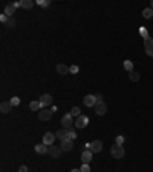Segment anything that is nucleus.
Returning <instances> with one entry per match:
<instances>
[{"mask_svg": "<svg viewBox=\"0 0 153 172\" xmlns=\"http://www.w3.org/2000/svg\"><path fill=\"white\" fill-rule=\"evenodd\" d=\"M110 154L113 158H123L124 157V148L121 145H113L110 148Z\"/></svg>", "mask_w": 153, "mask_h": 172, "instance_id": "1", "label": "nucleus"}, {"mask_svg": "<svg viewBox=\"0 0 153 172\" xmlns=\"http://www.w3.org/2000/svg\"><path fill=\"white\" fill-rule=\"evenodd\" d=\"M86 148H87L89 151H92V152L98 154V152H101V151H103V142H101V140H95V142H92V143H87V145H86Z\"/></svg>", "mask_w": 153, "mask_h": 172, "instance_id": "2", "label": "nucleus"}, {"mask_svg": "<svg viewBox=\"0 0 153 172\" xmlns=\"http://www.w3.org/2000/svg\"><path fill=\"white\" fill-rule=\"evenodd\" d=\"M38 102H40V105H42V109H45V108H48V106L52 105L54 99H52V95H49V94H43Z\"/></svg>", "mask_w": 153, "mask_h": 172, "instance_id": "3", "label": "nucleus"}, {"mask_svg": "<svg viewBox=\"0 0 153 172\" xmlns=\"http://www.w3.org/2000/svg\"><path fill=\"white\" fill-rule=\"evenodd\" d=\"M61 124H63V127H64V129H70V127H72V124H75L73 117H72L70 114H66V115L61 118Z\"/></svg>", "mask_w": 153, "mask_h": 172, "instance_id": "4", "label": "nucleus"}, {"mask_svg": "<svg viewBox=\"0 0 153 172\" xmlns=\"http://www.w3.org/2000/svg\"><path fill=\"white\" fill-rule=\"evenodd\" d=\"M95 112H97L98 115H104V114L107 112V105H106L103 100L97 102V103H95Z\"/></svg>", "mask_w": 153, "mask_h": 172, "instance_id": "5", "label": "nucleus"}, {"mask_svg": "<svg viewBox=\"0 0 153 172\" xmlns=\"http://www.w3.org/2000/svg\"><path fill=\"white\" fill-rule=\"evenodd\" d=\"M87 123H89V118H87L86 115H80V117H76V120H75V126L78 127V129L86 127Z\"/></svg>", "mask_w": 153, "mask_h": 172, "instance_id": "6", "label": "nucleus"}, {"mask_svg": "<svg viewBox=\"0 0 153 172\" xmlns=\"http://www.w3.org/2000/svg\"><path fill=\"white\" fill-rule=\"evenodd\" d=\"M51 117H52V111H51V109H48V108H45V109H42L40 112H38V118L43 120V121L51 120Z\"/></svg>", "mask_w": 153, "mask_h": 172, "instance_id": "7", "label": "nucleus"}, {"mask_svg": "<svg viewBox=\"0 0 153 172\" xmlns=\"http://www.w3.org/2000/svg\"><path fill=\"white\" fill-rule=\"evenodd\" d=\"M144 49H145L147 56L153 57V40H151L150 37H148L147 40H144Z\"/></svg>", "mask_w": 153, "mask_h": 172, "instance_id": "8", "label": "nucleus"}, {"mask_svg": "<svg viewBox=\"0 0 153 172\" xmlns=\"http://www.w3.org/2000/svg\"><path fill=\"white\" fill-rule=\"evenodd\" d=\"M55 138H57L55 134H52V132H46V134L43 135V143H45L46 146H52Z\"/></svg>", "mask_w": 153, "mask_h": 172, "instance_id": "9", "label": "nucleus"}, {"mask_svg": "<svg viewBox=\"0 0 153 172\" xmlns=\"http://www.w3.org/2000/svg\"><path fill=\"white\" fill-rule=\"evenodd\" d=\"M61 152H63V149L61 148H58V146H51L49 148V151H48V154L51 155V157H54V158H58L60 155H61Z\"/></svg>", "mask_w": 153, "mask_h": 172, "instance_id": "10", "label": "nucleus"}, {"mask_svg": "<svg viewBox=\"0 0 153 172\" xmlns=\"http://www.w3.org/2000/svg\"><path fill=\"white\" fill-rule=\"evenodd\" d=\"M92 151H89V149H86V151H83V154H81V161H83V164H89L90 161H92Z\"/></svg>", "mask_w": 153, "mask_h": 172, "instance_id": "11", "label": "nucleus"}, {"mask_svg": "<svg viewBox=\"0 0 153 172\" xmlns=\"http://www.w3.org/2000/svg\"><path fill=\"white\" fill-rule=\"evenodd\" d=\"M60 148H61L63 151H70V149L73 148V140H70V138L61 140V145H60Z\"/></svg>", "mask_w": 153, "mask_h": 172, "instance_id": "12", "label": "nucleus"}, {"mask_svg": "<svg viewBox=\"0 0 153 172\" xmlns=\"http://www.w3.org/2000/svg\"><path fill=\"white\" fill-rule=\"evenodd\" d=\"M83 102H84V105H86L87 108H90V106H95L97 99H95V95H86V97L83 99Z\"/></svg>", "mask_w": 153, "mask_h": 172, "instance_id": "13", "label": "nucleus"}, {"mask_svg": "<svg viewBox=\"0 0 153 172\" xmlns=\"http://www.w3.org/2000/svg\"><path fill=\"white\" fill-rule=\"evenodd\" d=\"M55 137L58 140H66V138H69V131L67 129H60V131L55 134Z\"/></svg>", "mask_w": 153, "mask_h": 172, "instance_id": "14", "label": "nucleus"}, {"mask_svg": "<svg viewBox=\"0 0 153 172\" xmlns=\"http://www.w3.org/2000/svg\"><path fill=\"white\" fill-rule=\"evenodd\" d=\"M11 109H12V103L11 102H3L2 105H0V111H2L3 114H8Z\"/></svg>", "mask_w": 153, "mask_h": 172, "instance_id": "15", "label": "nucleus"}, {"mask_svg": "<svg viewBox=\"0 0 153 172\" xmlns=\"http://www.w3.org/2000/svg\"><path fill=\"white\" fill-rule=\"evenodd\" d=\"M14 11H15V5H14V3H9V5L5 6V14H6L8 17H12Z\"/></svg>", "mask_w": 153, "mask_h": 172, "instance_id": "16", "label": "nucleus"}, {"mask_svg": "<svg viewBox=\"0 0 153 172\" xmlns=\"http://www.w3.org/2000/svg\"><path fill=\"white\" fill-rule=\"evenodd\" d=\"M57 72L61 74V75H66L70 71H69V66H66V65H57Z\"/></svg>", "mask_w": 153, "mask_h": 172, "instance_id": "17", "label": "nucleus"}, {"mask_svg": "<svg viewBox=\"0 0 153 172\" xmlns=\"http://www.w3.org/2000/svg\"><path fill=\"white\" fill-rule=\"evenodd\" d=\"M35 151H37L38 154H46V152L49 151V148H46L45 143H40V145H37V146H35Z\"/></svg>", "mask_w": 153, "mask_h": 172, "instance_id": "18", "label": "nucleus"}, {"mask_svg": "<svg viewBox=\"0 0 153 172\" xmlns=\"http://www.w3.org/2000/svg\"><path fill=\"white\" fill-rule=\"evenodd\" d=\"M32 0H22V8H25V9H31L32 8Z\"/></svg>", "mask_w": 153, "mask_h": 172, "instance_id": "19", "label": "nucleus"}, {"mask_svg": "<svg viewBox=\"0 0 153 172\" xmlns=\"http://www.w3.org/2000/svg\"><path fill=\"white\" fill-rule=\"evenodd\" d=\"M70 115H72V117H80V115H81L80 108H78V106H73V108L70 109Z\"/></svg>", "mask_w": 153, "mask_h": 172, "instance_id": "20", "label": "nucleus"}, {"mask_svg": "<svg viewBox=\"0 0 153 172\" xmlns=\"http://www.w3.org/2000/svg\"><path fill=\"white\" fill-rule=\"evenodd\" d=\"M29 108H31V111H38V109H42V105H40V102H31Z\"/></svg>", "mask_w": 153, "mask_h": 172, "instance_id": "21", "label": "nucleus"}, {"mask_svg": "<svg viewBox=\"0 0 153 172\" xmlns=\"http://www.w3.org/2000/svg\"><path fill=\"white\" fill-rule=\"evenodd\" d=\"M142 16H144V19H150V17L153 16V9H151V8H145V9L142 11Z\"/></svg>", "mask_w": 153, "mask_h": 172, "instance_id": "22", "label": "nucleus"}, {"mask_svg": "<svg viewBox=\"0 0 153 172\" xmlns=\"http://www.w3.org/2000/svg\"><path fill=\"white\" fill-rule=\"evenodd\" d=\"M124 69L129 71V72H132V71H133V63H132L130 60H126V62H124Z\"/></svg>", "mask_w": 153, "mask_h": 172, "instance_id": "23", "label": "nucleus"}, {"mask_svg": "<svg viewBox=\"0 0 153 172\" xmlns=\"http://www.w3.org/2000/svg\"><path fill=\"white\" fill-rule=\"evenodd\" d=\"M129 77H130V80H132V81H138V80H139V74H138V72H135V71L129 72Z\"/></svg>", "mask_w": 153, "mask_h": 172, "instance_id": "24", "label": "nucleus"}, {"mask_svg": "<svg viewBox=\"0 0 153 172\" xmlns=\"http://www.w3.org/2000/svg\"><path fill=\"white\" fill-rule=\"evenodd\" d=\"M139 34L144 37V40H147V38H148V32H147V29H145V28H139Z\"/></svg>", "mask_w": 153, "mask_h": 172, "instance_id": "25", "label": "nucleus"}, {"mask_svg": "<svg viewBox=\"0 0 153 172\" xmlns=\"http://www.w3.org/2000/svg\"><path fill=\"white\" fill-rule=\"evenodd\" d=\"M5 25H6V26H9V28H12V26L15 25V20H14V17H9V20H8Z\"/></svg>", "mask_w": 153, "mask_h": 172, "instance_id": "26", "label": "nucleus"}, {"mask_svg": "<svg viewBox=\"0 0 153 172\" xmlns=\"http://www.w3.org/2000/svg\"><path fill=\"white\" fill-rule=\"evenodd\" d=\"M9 102L12 103V106H17V105H20V99H19V97H12Z\"/></svg>", "mask_w": 153, "mask_h": 172, "instance_id": "27", "label": "nucleus"}, {"mask_svg": "<svg viewBox=\"0 0 153 172\" xmlns=\"http://www.w3.org/2000/svg\"><path fill=\"white\" fill-rule=\"evenodd\" d=\"M38 5H42L43 8H48L49 6V0H46V2L45 0H38Z\"/></svg>", "mask_w": 153, "mask_h": 172, "instance_id": "28", "label": "nucleus"}, {"mask_svg": "<svg viewBox=\"0 0 153 172\" xmlns=\"http://www.w3.org/2000/svg\"><path fill=\"white\" fill-rule=\"evenodd\" d=\"M8 20H9V17H8V16H6L5 13H3L2 16H0V22H2V23H6Z\"/></svg>", "mask_w": 153, "mask_h": 172, "instance_id": "29", "label": "nucleus"}, {"mask_svg": "<svg viewBox=\"0 0 153 172\" xmlns=\"http://www.w3.org/2000/svg\"><path fill=\"white\" fill-rule=\"evenodd\" d=\"M67 131H69V138H70V140H75V138H76V134L72 131V129H67Z\"/></svg>", "mask_w": 153, "mask_h": 172, "instance_id": "30", "label": "nucleus"}, {"mask_svg": "<svg viewBox=\"0 0 153 172\" xmlns=\"http://www.w3.org/2000/svg\"><path fill=\"white\" fill-rule=\"evenodd\" d=\"M81 172H90V166L89 164H83L81 166Z\"/></svg>", "mask_w": 153, "mask_h": 172, "instance_id": "31", "label": "nucleus"}, {"mask_svg": "<svg viewBox=\"0 0 153 172\" xmlns=\"http://www.w3.org/2000/svg\"><path fill=\"white\" fill-rule=\"evenodd\" d=\"M123 143H124V137L118 135V137H117V145H121V146H123Z\"/></svg>", "mask_w": 153, "mask_h": 172, "instance_id": "32", "label": "nucleus"}, {"mask_svg": "<svg viewBox=\"0 0 153 172\" xmlns=\"http://www.w3.org/2000/svg\"><path fill=\"white\" fill-rule=\"evenodd\" d=\"M19 172H28V166H25V164H22V166L19 167Z\"/></svg>", "mask_w": 153, "mask_h": 172, "instance_id": "33", "label": "nucleus"}, {"mask_svg": "<svg viewBox=\"0 0 153 172\" xmlns=\"http://www.w3.org/2000/svg\"><path fill=\"white\" fill-rule=\"evenodd\" d=\"M69 71H70V72H73V74H75V72H78V66H75V65H73V66H70V68H69Z\"/></svg>", "mask_w": 153, "mask_h": 172, "instance_id": "34", "label": "nucleus"}, {"mask_svg": "<svg viewBox=\"0 0 153 172\" xmlns=\"http://www.w3.org/2000/svg\"><path fill=\"white\" fill-rule=\"evenodd\" d=\"M95 99H97V102H100V100H103V97H101V94H97V95H95Z\"/></svg>", "mask_w": 153, "mask_h": 172, "instance_id": "35", "label": "nucleus"}, {"mask_svg": "<svg viewBox=\"0 0 153 172\" xmlns=\"http://www.w3.org/2000/svg\"><path fill=\"white\" fill-rule=\"evenodd\" d=\"M14 5H15V8H22V2H15Z\"/></svg>", "mask_w": 153, "mask_h": 172, "instance_id": "36", "label": "nucleus"}, {"mask_svg": "<svg viewBox=\"0 0 153 172\" xmlns=\"http://www.w3.org/2000/svg\"><path fill=\"white\" fill-rule=\"evenodd\" d=\"M70 172H81V169H72Z\"/></svg>", "mask_w": 153, "mask_h": 172, "instance_id": "37", "label": "nucleus"}, {"mask_svg": "<svg viewBox=\"0 0 153 172\" xmlns=\"http://www.w3.org/2000/svg\"><path fill=\"white\" fill-rule=\"evenodd\" d=\"M150 5H151V9H153V0H151V3H150Z\"/></svg>", "mask_w": 153, "mask_h": 172, "instance_id": "38", "label": "nucleus"}]
</instances>
